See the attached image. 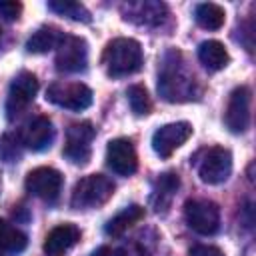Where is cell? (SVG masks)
I'll list each match as a JSON object with an SVG mask.
<instances>
[{"mask_svg": "<svg viewBox=\"0 0 256 256\" xmlns=\"http://www.w3.org/2000/svg\"><path fill=\"white\" fill-rule=\"evenodd\" d=\"M22 14V4L14 2V0H0V16L8 22L18 20Z\"/></svg>", "mask_w": 256, "mask_h": 256, "instance_id": "obj_27", "label": "cell"}, {"mask_svg": "<svg viewBox=\"0 0 256 256\" xmlns=\"http://www.w3.org/2000/svg\"><path fill=\"white\" fill-rule=\"evenodd\" d=\"M124 20L134 22L138 26H148V28H156L162 26L166 16H168V8L164 2H156V0H142V2H128L120 6Z\"/></svg>", "mask_w": 256, "mask_h": 256, "instance_id": "obj_12", "label": "cell"}, {"mask_svg": "<svg viewBox=\"0 0 256 256\" xmlns=\"http://www.w3.org/2000/svg\"><path fill=\"white\" fill-rule=\"evenodd\" d=\"M96 130L90 122H76L70 124V128L66 130V146L62 150V154L78 166L88 164L90 160V142L94 138Z\"/></svg>", "mask_w": 256, "mask_h": 256, "instance_id": "obj_10", "label": "cell"}, {"mask_svg": "<svg viewBox=\"0 0 256 256\" xmlns=\"http://www.w3.org/2000/svg\"><path fill=\"white\" fill-rule=\"evenodd\" d=\"M38 92V80L32 72H20L12 82H10V88H8V96H6V118L8 120H16L28 106L30 102L34 100Z\"/></svg>", "mask_w": 256, "mask_h": 256, "instance_id": "obj_5", "label": "cell"}, {"mask_svg": "<svg viewBox=\"0 0 256 256\" xmlns=\"http://www.w3.org/2000/svg\"><path fill=\"white\" fill-rule=\"evenodd\" d=\"M62 32L56 26H40L26 42V50L32 54H44L52 48H58L60 40H62Z\"/></svg>", "mask_w": 256, "mask_h": 256, "instance_id": "obj_20", "label": "cell"}, {"mask_svg": "<svg viewBox=\"0 0 256 256\" xmlns=\"http://www.w3.org/2000/svg\"><path fill=\"white\" fill-rule=\"evenodd\" d=\"M20 140L12 134H4L0 138V158L4 162H14L20 158Z\"/></svg>", "mask_w": 256, "mask_h": 256, "instance_id": "obj_25", "label": "cell"}, {"mask_svg": "<svg viewBox=\"0 0 256 256\" xmlns=\"http://www.w3.org/2000/svg\"><path fill=\"white\" fill-rule=\"evenodd\" d=\"M184 218L186 224L202 236H212L220 228V208L206 198L188 200L184 204Z\"/></svg>", "mask_w": 256, "mask_h": 256, "instance_id": "obj_4", "label": "cell"}, {"mask_svg": "<svg viewBox=\"0 0 256 256\" xmlns=\"http://www.w3.org/2000/svg\"><path fill=\"white\" fill-rule=\"evenodd\" d=\"M114 194V182L104 174H88L80 178L72 188L70 206L76 210L98 208L106 204Z\"/></svg>", "mask_w": 256, "mask_h": 256, "instance_id": "obj_3", "label": "cell"}, {"mask_svg": "<svg viewBox=\"0 0 256 256\" xmlns=\"http://www.w3.org/2000/svg\"><path fill=\"white\" fill-rule=\"evenodd\" d=\"M190 256H224V252L216 246H208V244H198L190 250Z\"/></svg>", "mask_w": 256, "mask_h": 256, "instance_id": "obj_28", "label": "cell"}, {"mask_svg": "<svg viewBox=\"0 0 256 256\" xmlns=\"http://www.w3.org/2000/svg\"><path fill=\"white\" fill-rule=\"evenodd\" d=\"M250 104H252V90L248 86H236L230 92L224 124L232 134H242L250 126Z\"/></svg>", "mask_w": 256, "mask_h": 256, "instance_id": "obj_8", "label": "cell"}, {"mask_svg": "<svg viewBox=\"0 0 256 256\" xmlns=\"http://www.w3.org/2000/svg\"><path fill=\"white\" fill-rule=\"evenodd\" d=\"M144 214H146V210H144L140 204H130V206L122 208L116 216H112V218L106 222L104 232H106L108 236H112V238H118V236H122L128 228H132L134 224H138V222L144 218Z\"/></svg>", "mask_w": 256, "mask_h": 256, "instance_id": "obj_18", "label": "cell"}, {"mask_svg": "<svg viewBox=\"0 0 256 256\" xmlns=\"http://www.w3.org/2000/svg\"><path fill=\"white\" fill-rule=\"evenodd\" d=\"M46 100L68 110H86L92 104V90L82 82H52Z\"/></svg>", "mask_w": 256, "mask_h": 256, "instance_id": "obj_6", "label": "cell"}, {"mask_svg": "<svg viewBox=\"0 0 256 256\" xmlns=\"http://www.w3.org/2000/svg\"><path fill=\"white\" fill-rule=\"evenodd\" d=\"M126 96H128V104L132 108V112L136 116H146L150 114L152 110V100L148 96V90L140 84H132L128 90H126Z\"/></svg>", "mask_w": 256, "mask_h": 256, "instance_id": "obj_24", "label": "cell"}, {"mask_svg": "<svg viewBox=\"0 0 256 256\" xmlns=\"http://www.w3.org/2000/svg\"><path fill=\"white\" fill-rule=\"evenodd\" d=\"M78 240H80V228H78L76 224L66 222V224H60V226L52 228V230L46 234L42 248H44L46 254L58 256V254L70 250Z\"/></svg>", "mask_w": 256, "mask_h": 256, "instance_id": "obj_16", "label": "cell"}, {"mask_svg": "<svg viewBox=\"0 0 256 256\" xmlns=\"http://www.w3.org/2000/svg\"><path fill=\"white\" fill-rule=\"evenodd\" d=\"M180 186V178L178 174L174 172H164V174H158V178L154 180V186H152V206L156 212H166L170 202H172V196L174 192L178 190Z\"/></svg>", "mask_w": 256, "mask_h": 256, "instance_id": "obj_17", "label": "cell"}, {"mask_svg": "<svg viewBox=\"0 0 256 256\" xmlns=\"http://www.w3.org/2000/svg\"><path fill=\"white\" fill-rule=\"evenodd\" d=\"M20 144L32 152H42L46 148H50L52 140H54V126L50 122L48 116H36L34 120H30L20 136H18Z\"/></svg>", "mask_w": 256, "mask_h": 256, "instance_id": "obj_15", "label": "cell"}, {"mask_svg": "<svg viewBox=\"0 0 256 256\" xmlns=\"http://www.w3.org/2000/svg\"><path fill=\"white\" fill-rule=\"evenodd\" d=\"M88 68V44L80 36H62L56 52V70L78 74Z\"/></svg>", "mask_w": 256, "mask_h": 256, "instance_id": "obj_7", "label": "cell"}, {"mask_svg": "<svg viewBox=\"0 0 256 256\" xmlns=\"http://www.w3.org/2000/svg\"><path fill=\"white\" fill-rule=\"evenodd\" d=\"M106 164L120 176H130L138 168V156L130 138H114L106 146Z\"/></svg>", "mask_w": 256, "mask_h": 256, "instance_id": "obj_14", "label": "cell"}, {"mask_svg": "<svg viewBox=\"0 0 256 256\" xmlns=\"http://www.w3.org/2000/svg\"><path fill=\"white\" fill-rule=\"evenodd\" d=\"M112 256H150V250L144 244L132 240V242H126V244L114 248L112 250Z\"/></svg>", "mask_w": 256, "mask_h": 256, "instance_id": "obj_26", "label": "cell"}, {"mask_svg": "<svg viewBox=\"0 0 256 256\" xmlns=\"http://www.w3.org/2000/svg\"><path fill=\"white\" fill-rule=\"evenodd\" d=\"M90 256H112V250L108 246H100L98 250H94Z\"/></svg>", "mask_w": 256, "mask_h": 256, "instance_id": "obj_29", "label": "cell"}, {"mask_svg": "<svg viewBox=\"0 0 256 256\" xmlns=\"http://www.w3.org/2000/svg\"><path fill=\"white\" fill-rule=\"evenodd\" d=\"M102 64L106 74L112 78H122L134 74L142 68V46L134 38H114L106 44L102 52Z\"/></svg>", "mask_w": 256, "mask_h": 256, "instance_id": "obj_2", "label": "cell"}, {"mask_svg": "<svg viewBox=\"0 0 256 256\" xmlns=\"http://www.w3.org/2000/svg\"><path fill=\"white\" fill-rule=\"evenodd\" d=\"M26 244H28L26 234L20 228H16L14 224H10L8 220L0 218V250L18 254L26 248Z\"/></svg>", "mask_w": 256, "mask_h": 256, "instance_id": "obj_22", "label": "cell"}, {"mask_svg": "<svg viewBox=\"0 0 256 256\" xmlns=\"http://www.w3.org/2000/svg\"><path fill=\"white\" fill-rule=\"evenodd\" d=\"M224 18H226L224 8L214 4V2H202L194 10V20L204 30H218V28H222Z\"/></svg>", "mask_w": 256, "mask_h": 256, "instance_id": "obj_21", "label": "cell"}, {"mask_svg": "<svg viewBox=\"0 0 256 256\" xmlns=\"http://www.w3.org/2000/svg\"><path fill=\"white\" fill-rule=\"evenodd\" d=\"M232 172V154L222 146H214L204 152L198 164V176L204 184H222Z\"/></svg>", "mask_w": 256, "mask_h": 256, "instance_id": "obj_9", "label": "cell"}, {"mask_svg": "<svg viewBox=\"0 0 256 256\" xmlns=\"http://www.w3.org/2000/svg\"><path fill=\"white\" fill-rule=\"evenodd\" d=\"M198 60L202 62V66L206 70L218 72V70L228 66L230 56H228V52H226L222 42H218V40H204L198 46Z\"/></svg>", "mask_w": 256, "mask_h": 256, "instance_id": "obj_19", "label": "cell"}, {"mask_svg": "<svg viewBox=\"0 0 256 256\" xmlns=\"http://www.w3.org/2000/svg\"><path fill=\"white\" fill-rule=\"evenodd\" d=\"M24 184L32 196H36L44 202H54L62 190V174L56 168L40 166V168H34L28 172Z\"/></svg>", "mask_w": 256, "mask_h": 256, "instance_id": "obj_11", "label": "cell"}, {"mask_svg": "<svg viewBox=\"0 0 256 256\" xmlns=\"http://www.w3.org/2000/svg\"><path fill=\"white\" fill-rule=\"evenodd\" d=\"M0 36H2V30H0Z\"/></svg>", "mask_w": 256, "mask_h": 256, "instance_id": "obj_30", "label": "cell"}, {"mask_svg": "<svg viewBox=\"0 0 256 256\" xmlns=\"http://www.w3.org/2000/svg\"><path fill=\"white\" fill-rule=\"evenodd\" d=\"M46 6H48V10L56 12L58 16H66V18H70L74 22L88 24L92 20L88 8L84 4H80V2H74V0H48Z\"/></svg>", "mask_w": 256, "mask_h": 256, "instance_id": "obj_23", "label": "cell"}, {"mask_svg": "<svg viewBox=\"0 0 256 256\" xmlns=\"http://www.w3.org/2000/svg\"><path fill=\"white\" fill-rule=\"evenodd\" d=\"M192 136V124L190 122H172L160 126L152 134V150L160 158L172 156L174 150H178L188 138Z\"/></svg>", "mask_w": 256, "mask_h": 256, "instance_id": "obj_13", "label": "cell"}, {"mask_svg": "<svg viewBox=\"0 0 256 256\" xmlns=\"http://www.w3.org/2000/svg\"><path fill=\"white\" fill-rule=\"evenodd\" d=\"M158 92L166 102H188L200 96V86L194 76L186 68L182 52L170 48L162 56V64L158 70Z\"/></svg>", "mask_w": 256, "mask_h": 256, "instance_id": "obj_1", "label": "cell"}]
</instances>
